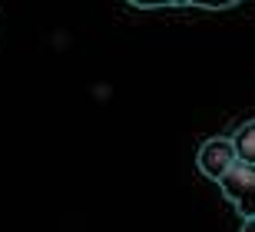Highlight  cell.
<instances>
[{"mask_svg": "<svg viewBox=\"0 0 255 232\" xmlns=\"http://www.w3.org/2000/svg\"><path fill=\"white\" fill-rule=\"evenodd\" d=\"M199 173L206 179H212V183H222V176H226L229 169L239 163L236 156V146H232V136H212L206 139L202 146H199Z\"/></svg>", "mask_w": 255, "mask_h": 232, "instance_id": "obj_2", "label": "cell"}, {"mask_svg": "<svg viewBox=\"0 0 255 232\" xmlns=\"http://www.w3.org/2000/svg\"><path fill=\"white\" fill-rule=\"evenodd\" d=\"M239 232H255V219H246V223H242V229Z\"/></svg>", "mask_w": 255, "mask_h": 232, "instance_id": "obj_4", "label": "cell"}, {"mask_svg": "<svg viewBox=\"0 0 255 232\" xmlns=\"http://www.w3.org/2000/svg\"><path fill=\"white\" fill-rule=\"evenodd\" d=\"M232 146H236L239 163H252V166H255V120L239 126L236 136H232Z\"/></svg>", "mask_w": 255, "mask_h": 232, "instance_id": "obj_3", "label": "cell"}, {"mask_svg": "<svg viewBox=\"0 0 255 232\" xmlns=\"http://www.w3.org/2000/svg\"><path fill=\"white\" fill-rule=\"evenodd\" d=\"M219 189H222V196H226L246 219H255V166L252 163H236V166L222 176Z\"/></svg>", "mask_w": 255, "mask_h": 232, "instance_id": "obj_1", "label": "cell"}]
</instances>
